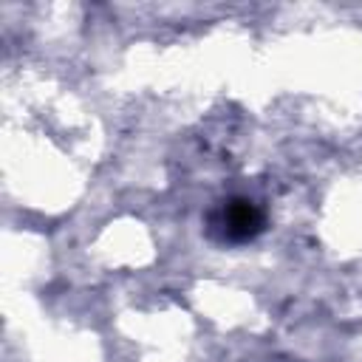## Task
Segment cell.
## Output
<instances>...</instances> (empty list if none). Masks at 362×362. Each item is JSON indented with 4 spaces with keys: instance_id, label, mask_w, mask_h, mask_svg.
I'll return each mask as SVG.
<instances>
[{
    "instance_id": "1",
    "label": "cell",
    "mask_w": 362,
    "mask_h": 362,
    "mask_svg": "<svg viewBox=\"0 0 362 362\" xmlns=\"http://www.w3.org/2000/svg\"><path fill=\"white\" fill-rule=\"evenodd\" d=\"M206 223L212 238L223 243H246L266 229V215L249 198H226L206 215Z\"/></svg>"
}]
</instances>
